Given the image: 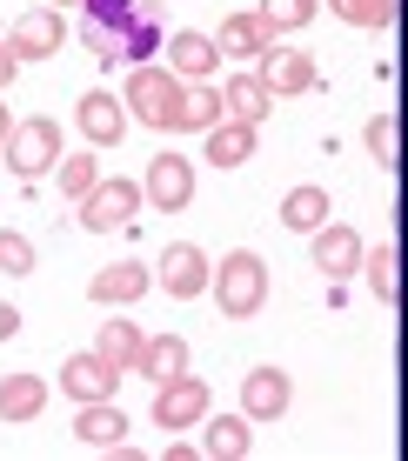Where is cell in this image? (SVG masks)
I'll list each match as a JSON object with an SVG mask.
<instances>
[{
    "label": "cell",
    "mask_w": 408,
    "mask_h": 461,
    "mask_svg": "<svg viewBox=\"0 0 408 461\" xmlns=\"http://www.w3.org/2000/svg\"><path fill=\"white\" fill-rule=\"evenodd\" d=\"M114 381H121V368H114V361H101L94 348L60 361V394H68V402H107V394H114Z\"/></svg>",
    "instance_id": "8fae6325"
},
{
    "label": "cell",
    "mask_w": 408,
    "mask_h": 461,
    "mask_svg": "<svg viewBox=\"0 0 408 461\" xmlns=\"http://www.w3.org/2000/svg\"><path fill=\"white\" fill-rule=\"evenodd\" d=\"M60 121H47V114H34V121H14V134H7V167L21 174L27 187L41 181V174H54V161H60Z\"/></svg>",
    "instance_id": "3957f363"
},
{
    "label": "cell",
    "mask_w": 408,
    "mask_h": 461,
    "mask_svg": "<svg viewBox=\"0 0 408 461\" xmlns=\"http://www.w3.org/2000/svg\"><path fill=\"white\" fill-rule=\"evenodd\" d=\"M328 214H335V208H328V187H315V181L288 187V201H281V221H288L295 234H315Z\"/></svg>",
    "instance_id": "484cf974"
},
{
    "label": "cell",
    "mask_w": 408,
    "mask_h": 461,
    "mask_svg": "<svg viewBox=\"0 0 408 461\" xmlns=\"http://www.w3.org/2000/svg\"><path fill=\"white\" fill-rule=\"evenodd\" d=\"M148 288H154V267H141V261H107V267H94L87 301H101V308H134Z\"/></svg>",
    "instance_id": "30bf717a"
},
{
    "label": "cell",
    "mask_w": 408,
    "mask_h": 461,
    "mask_svg": "<svg viewBox=\"0 0 408 461\" xmlns=\"http://www.w3.org/2000/svg\"><path fill=\"white\" fill-rule=\"evenodd\" d=\"M21 335V308H7V301H0V341H14Z\"/></svg>",
    "instance_id": "d590c367"
},
{
    "label": "cell",
    "mask_w": 408,
    "mask_h": 461,
    "mask_svg": "<svg viewBox=\"0 0 408 461\" xmlns=\"http://www.w3.org/2000/svg\"><path fill=\"white\" fill-rule=\"evenodd\" d=\"M255 140H261V127H248V121H214L208 127V154L201 161H214V167H241V161H255Z\"/></svg>",
    "instance_id": "ffe728a7"
},
{
    "label": "cell",
    "mask_w": 408,
    "mask_h": 461,
    "mask_svg": "<svg viewBox=\"0 0 408 461\" xmlns=\"http://www.w3.org/2000/svg\"><path fill=\"white\" fill-rule=\"evenodd\" d=\"M134 214H141V181H121V174L107 181L101 174V181L81 194V228L87 234H114V228H128Z\"/></svg>",
    "instance_id": "277c9868"
},
{
    "label": "cell",
    "mask_w": 408,
    "mask_h": 461,
    "mask_svg": "<svg viewBox=\"0 0 408 461\" xmlns=\"http://www.w3.org/2000/svg\"><path fill=\"white\" fill-rule=\"evenodd\" d=\"M268 41H275V34L261 27V14H228V21H222V34H214V47H222L228 60H255Z\"/></svg>",
    "instance_id": "cb8c5ba5"
},
{
    "label": "cell",
    "mask_w": 408,
    "mask_h": 461,
    "mask_svg": "<svg viewBox=\"0 0 408 461\" xmlns=\"http://www.w3.org/2000/svg\"><path fill=\"white\" fill-rule=\"evenodd\" d=\"M268 107H275V94L261 87L255 68H248V74H228V81H222V114H228V121L261 127V121H268Z\"/></svg>",
    "instance_id": "ac0fdd59"
},
{
    "label": "cell",
    "mask_w": 408,
    "mask_h": 461,
    "mask_svg": "<svg viewBox=\"0 0 408 461\" xmlns=\"http://www.w3.org/2000/svg\"><path fill=\"white\" fill-rule=\"evenodd\" d=\"M201 428H208V435H201V455H208V461H248V455H255V428H248V415H222V421L201 415Z\"/></svg>",
    "instance_id": "d6986e66"
},
{
    "label": "cell",
    "mask_w": 408,
    "mask_h": 461,
    "mask_svg": "<svg viewBox=\"0 0 408 461\" xmlns=\"http://www.w3.org/2000/svg\"><path fill=\"white\" fill-rule=\"evenodd\" d=\"M181 94H187V81H181V74H168L161 60H141V68H128L121 107H128V121H141V127H161V134H175Z\"/></svg>",
    "instance_id": "7a4b0ae2"
},
{
    "label": "cell",
    "mask_w": 408,
    "mask_h": 461,
    "mask_svg": "<svg viewBox=\"0 0 408 461\" xmlns=\"http://www.w3.org/2000/svg\"><path fill=\"white\" fill-rule=\"evenodd\" d=\"M255 74H261V87H268V94H315L322 87L315 54H308V47H281V41H268L255 54Z\"/></svg>",
    "instance_id": "5b68a950"
},
{
    "label": "cell",
    "mask_w": 408,
    "mask_h": 461,
    "mask_svg": "<svg viewBox=\"0 0 408 461\" xmlns=\"http://www.w3.org/2000/svg\"><path fill=\"white\" fill-rule=\"evenodd\" d=\"M214 68H222V47H214V34L181 27V34L168 41V74H181V81H208Z\"/></svg>",
    "instance_id": "e0dca14e"
},
{
    "label": "cell",
    "mask_w": 408,
    "mask_h": 461,
    "mask_svg": "<svg viewBox=\"0 0 408 461\" xmlns=\"http://www.w3.org/2000/svg\"><path fill=\"white\" fill-rule=\"evenodd\" d=\"M134 375L141 381H175V375H187V341L181 335H148V341H141V355H134Z\"/></svg>",
    "instance_id": "44dd1931"
},
{
    "label": "cell",
    "mask_w": 408,
    "mask_h": 461,
    "mask_svg": "<svg viewBox=\"0 0 408 461\" xmlns=\"http://www.w3.org/2000/svg\"><path fill=\"white\" fill-rule=\"evenodd\" d=\"M0 275H34V241L0 228Z\"/></svg>",
    "instance_id": "1f68e13d"
},
{
    "label": "cell",
    "mask_w": 408,
    "mask_h": 461,
    "mask_svg": "<svg viewBox=\"0 0 408 461\" xmlns=\"http://www.w3.org/2000/svg\"><path fill=\"white\" fill-rule=\"evenodd\" d=\"M362 140H368L375 161H382V174H395V167H402V121H395V107H382V114L362 127Z\"/></svg>",
    "instance_id": "83f0119b"
},
{
    "label": "cell",
    "mask_w": 408,
    "mask_h": 461,
    "mask_svg": "<svg viewBox=\"0 0 408 461\" xmlns=\"http://www.w3.org/2000/svg\"><path fill=\"white\" fill-rule=\"evenodd\" d=\"M208 294L222 301L228 321H255L261 301H268V261H261L255 248L222 254V267H208Z\"/></svg>",
    "instance_id": "6da1fadb"
},
{
    "label": "cell",
    "mask_w": 408,
    "mask_h": 461,
    "mask_svg": "<svg viewBox=\"0 0 408 461\" xmlns=\"http://www.w3.org/2000/svg\"><path fill=\"white\" fill-rule=\"evenodd\" d=\"M47 408V375H0V421H34Z\"/></svg>",
    "instance_id": "7402d4cb"
},
{
    "label": "cell",
    "mask_w": 408,
    "mask_h": 461,
    "mask_svg": "<svg viewBox=\"0 0 408 461\" xmlns=\"http://www.w3.org/2000/svg\"><path fill=\"white\" fill-rule=\"evenodd\" d=\"M214 121H222V87H214V81H187L181 114H175V134H208Z\"/></svg>",
    "instance_id": "603a6c76"
},
{
    "label": "cell",
    "mask_w": 408,
    "mask_h": 461,
    "mask_svg": "<svg viewBox=\"0 0 408 461\" xmlns=\"http://www.w3.org/2000/svg\"><path fill=\"white\" fill-rule=\"evenodd\" d=\"M74 441H81V448H101V455H114L121 441H128V415L114 408V394H107V402H81V415H74Z\"/></svg>",
    "instance_id": "9a60e30c"
},
{
    "label": "cell",
    "mask_w": 408,
    "mask_h": 461,
    "mask_svg": "<svg viewBox=\"0 0 408 461\" xmlns=\"http://www.w3.org/2000/svg\"><path fill=\"white\" fill-rule=\"evenodd\" d=\"M315 7L322 0H261V27H268V34H295V27H308L315 21Z\"/></svg>",
    "instance_id": "f1b7e54d"
},
{
    "label": "cell",
    "mask_w": 408,
    "mask_h": 461,
    "mask_svg": "<svg viewBox=\"0 0 408 461\" xmlns=\"http://www.w3.org/2000/svg\"><path fill=\"white\" fill-rule=\"evenodd\" d=\"M154 21H161V0H87V27H101L114 47H128Z\"/></svg>",
    "instance_id": "ba28073f"
},
{
    "label": "cell",
    "mask_w": 408,
    "mask_h": 461,
    "mask_svg": "<svg viewBox=\"0 0 408 461\" xmlns=\"http://www.w3.org/2000/svg\"><path fill=\"white\" fill-rule=\"evenodd\" d=\"M54 174H60V194H68V201H81L87 187L101 181V161H94V154H60Z\"/></svg>",
    "instance_id": "4dcf8cb0"
},
{
    "label": "cell",
    "mask_w": 408,
    "mask_h": 461,
    "mask_svg": "<svg viewBox=\"0 0 408 461\" xmlns=\"http://www.w3.org/2000/svg\"><path fill=\"white\" fill-rule=\"evenodd\" d=\"M141 341H148V335H141L134 321H121V314H114V321H101V335H94V355H101V361H114L121 375H134Z\"/></svg>",
    "instance_id": "4316f807"
},
{
    "label": "cell",
    "mask_w": 408,
    "mask_h": 461,
    "mask_svg": "<svg viewBox=\"0 0 408 461\" xmlns=\"http://www.w3.org/2000/svg\"><path fill=\"white\" fill-rule=\"evenodd\" d=\"M14 74H21V54H14V47H7V41H0V94H7V87H14Z\"/></svg>",
    "instance_id": "836d02e7"
},
{
    "label": "cell",
    "mask_w": 408,
    "mask_h": 461,
    "mask_svg": "<svg viewBox=\"0 0 408 461\" xmlns=\"http://www.w3.org/2000/svg\"><path fill=\"white\" fill-rule=\"evenodd\" d=\"M168 461H208V455H201V441H168Z\"/></svg>",
    "instance_id": "e575fe53"
},
{
    "label": "cell",
    "mask_w": 408,
    "mask_h": 461,
    "mask_svg": "<svg viewBox=\"0 0 408 461\" xmlns=\"http://www.w3.org/2000/svg\"><path fill=\"white\" fill-rule=\"evenodd\" d=\"M201 415H208V381L195 375H175V381H154V428H201Z\"/></svg>",
    "instance_id": "52a82bcc"
},
{
    "label": "cell",
    "mask_w": 408,
    "mask_h": 461,
    "mask_svg": "<svg viewBox=\"0 0 408 461\" xmlns=\"http://www.w3.org/2000/svg\"><path fill=\"white\" fill-rule=\"evenodd\" d=\"M154 267H161V288L175 294V301H195V294H208V267H214V261H208L195 241H175Z\"/></svg>",
    "instance_id": "7c38bea8"
},
{
    "label": "cell",
    "mask_w": 408,
    "mask_h": 461,
    "mask_svg": "<svg viewBox=\"0 0 408 461\" xmlns=\"http://www.w3.org/2000/svg\"><path fill=\"white\" fill-rule=\"evenodd\" d=\"M81 41L94 47V60H101V68H114V60H121V47H114V41H107V34H101V27H81Z\"/></svg>",
    "instance_id": "d6a6232c"
},
{
    "label": "cell",
    "mask_w": 408,
    "mask_h": 461,
    "mask_svg": "<svg viewBox=\"0 0 408 461\" xmlns=\"http://www.w3.org/2000/svg\"><path fill=\"white\" fill-rule=\"evenodd\" d=\"M74 127L87 134V148H121V134H128V107H121L107 87H87L81 107H74Z\"/></svg>",
    "instance_id": "9c48e42d"
},
{
    "label": "cell",
    "mask_w": 408,
    "mask_h": 461,
    "mask_svg": "<svg viewBox=\"0 0 408 461\" xmlns=\"http://www.w3.org/2000/svg\"><path fill=\"white\" fill-rule=\"evenodd\" d=\"M362 275H368V288H375V301H382V308H395L402 301V248L395 241H382V248H362Z\"/></svg>",
    "instance_id": "d4e9b609"
},
{
    "label": "cell",
    "mask_w": 408,
    "mask_h": 461,
    "mask_svg": "<svg viewBox=\"0 0 408 461\" xmlns=\"http://www.w3.org/2000/svg\"><path fill=\"white\" fill-rule=\"evenodd\" d=\"M7 134H14V121H7V94H0V148H7Z\"/></svg>",
    "instance_id": "8d00e7d4"
},
{
    "label": "cell",
    "mask_w": 408,
    "mask_h": 461,
    "mask_svg": "<svg viewBox=\"0 0 408 461\" xmlns=\"http://www.w3.org/2000/svg\"><path fill=\"white\" fill-rule=\"evenodd\" d=\"M328 7H335L349 27H395L402 0H328Z\"/></svg>",
    "instance_id": "f546056e"
},
{
    "label": "cell",
    "mask_w": 408,
    "mask_h": 461,
    "mask_svg": "<svg viewBox=\"0 0 408 461\" xmlns=\"http://www.w3.org/2000/svg\"><path fill=\"white\" fill-rule=\"evenodd\" d=\"M288 402H295V381L281 375V368L241 375V415L248 421H281V415H288Z\"/></svg>",
    "instance_id": "4fadbf2b"
},
{
    "label": "cell",
    "mask_w": 408,
    "mask_h": 461,
    "mask_svg": "<svg viewBox=\"0 0 408 461\" xmlns=\"http://www.w3.org/2000/svg\"><path fill=\"white\" fill-rule=\"evenodd\" d=\"M315 267L328 281H349L355 267H362V234L341 228V221H322L315 228Z\"/></svg>",
    "instance_id": "2e32d148"
},
{
    "label": "cell",
    "mask_w": 408,
    "mask_h": 461,
    "mask_svg": "<svg viewBox=\"0 0 408 461\" xmlns=\"http://www.w3.org/2000/svg\"><path fill=\"white\" fill-rule=\"evenodd\" d=\"M141 201L161 208V214H181L195 201V161L187 154H154L148 174H141Z\"/></svg>",
    "instance_id": "8992f818"
},
{
    "label": "cell",
    "mask_w": 408,
    "mask_h": 461,
    "mask_svg": "<svg viewBox=\"0 0 408 461\" xmlns=\"http://www.w3.org/2000/svg\"><path fill=\"white\" fill-rule=\"evenodd\" d=\"M60 41H68V21H60V7H34V14H21L14 21V34L7 47L21 60H47V54H60Z\"/></svg>",
    "instance_id": "5bb4252c"
}]
</instances>
